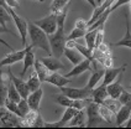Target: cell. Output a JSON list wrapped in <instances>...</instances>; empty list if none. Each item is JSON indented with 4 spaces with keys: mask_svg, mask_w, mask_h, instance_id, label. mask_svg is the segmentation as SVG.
<instances>
[{
    "mask_svg": "<svg viewBox=\"0 0 131 129\" xmlns=\"http://www.w3.org/2000/svg\"><path fill=\"white\" fill-rule=\"evenodd\" d=\"M103 106H105V107H108L110 110H113V113L114 114H116L117 112H119V109L123 107V104H121V102L120 99H116V98H106V99L103 100L102 103Z\"/></svg>",
    "mask_w": 131,
    "mask_h": 129,
    "instance_id": "obj_26",
    "label": "cell"
},
{
    "mask_svg": "<svg viewBox=\"0 0 131 129\" xmlns=\"http://www.w3.org/2000/svg\"><path fill=\"white\" fill-rule=\"evenodd\" d=\"M69 0H53L50 5V10L53 14H59L61 11H63L64 7L68 6Z\"/></svg>",
    "mask_w": 131,
    "mask_h": 129,
    "instance_id": "obj_28",
    "label": "cell"
},
{
    "mask_svg": "<svg viewBox=\"0 0 131 129\" xmlns=\"http://www.w3.org/2000/svg\"><path fill=\"white\" fill-rule=\"evenodd\" d=\"M123 127H125V128H131V117L129 118V121H127V122L125 123V124L123 125Z\"/></svg>",
    "mask_w": 131,
    "mask_h": 129,
    "instance_id": "obj_37",
    "label": "cell"
},
{
    "mask_svg": "<svg viewBox=\"0 0 131 129\" xmlns=\"http://www.w3.org/2000/svg\"><path fill=\"white\" fill-rule=\"evenodd\" d=\"M114 1H115V0H114Z\"/></svg>",
    "mask_w": 131,
    "mask_h": 129,
    "instance_id": "obj_42",
    "label": "cell"
},
{
    "mask_svg": "<svg viewBox=\"0 0 131 129\" xmlns=\"http://www.w3.org/2000/svg\"><path fill=\"white\" fill-rule=\"evenodd\" d=\"M61 93L64 96L73 98V99H90L92 98V92L93 89H88L87 87L84 88H75V87H59Z\"/></svg>",
    "mask_w": 131,
    "mask_h": 129,
    "instance_id": "obj_6",
    "label": "cell"
},
{
    "mask_svg": "<svg viewBox=\"0 0 131 129\" xmlns=\"http://www.w3.org/2000/svg\"><path fill=\"white\" fill-rule=\"evenodd\" d=\"M130 88H131V82H130Z\"/></svg>",
    "mask_w": 131,
    "mask_h": 129,
    "instance_id": "obj_41",
    "label": "cell"
},
{
    "mask_svg": "<svg viewBox=\"0 0 131 129\" xmlns=\"http://www.w3.org/2000/svg\"><path fill=\"white\" fill-rule=\"evenodd\" d=\"M27 51H29V46L24 47V49L20 51H13V52H10L5 57L1 58L0 66H1V67H3V66H11V64H15V63H17V62H20V61H22V60L25 58Z\"/></svg>",
    "mask_w": 131,
    "mask_h": 129,
    "instance_id": "obj_8",
    "label": "cell"
},
{
    "mask_svg": "<svg viewBox=\"0 0 131 129\" xmlns=\"http://www.w3.org/2000/svg\"><path fill=\"white\" fill-rule=\"evenodd\" d=\"M19 110H20V117H21V118H24V117L31 110L30 104L26 98H22V99L19 102Z\"/></svg>",
    "mask_w": 131,
    "mask_h": 129,
    "instance_id": "obj_31",
    "label": "cell"
},
{
    "mask_svg": "<svg viewBox=\"0 0 131 129\" xmlns=\"http://www.w3.org/2000/svg\"><path fill=\"white\" fill-rule=\"evenodd\" d=\"M96 3H98V5H100L102 4V0H96Z\"/></svg>",
    "mask_w": 131,
    "mask_h": 129,
    "instance_id": "obj_38",
    "label": "cell"
},
{
    "mask_svg": "<svg viewBox=\"0 0 131 129\" xmlns=\"http://www.w3.org/2000/svg\"><path fill=\"white\" fill-rule=\"evenodd\" d=\"M40 118V110L31 109L24 118H21L22 127H36V123Z\"/></svg>",
    "mask_w": 131,
    "mask_h": 129,
    "instance_id": "obj_20",
    "label": "cell"
},
{
    "mask_svg": "<svg viewBox=\"0 0 131 129\" xmlns=\"http://www.w3.org/2000/svg\"><path fill=\"white\" fill-rule=\"evenodd\" d=\"M41 61L45 63V66L48 68L50 72H57L59 70H64L66 66L58 60L56 56H48V57H42Z\"/></svg>",
    "mask_w": 131,
    "mask_h": 129,
    "instance_id": "obj_14",
    "label": "cell"
},
{
    "mask_svg": "<svg viewBox=\"0 0 131 129\" xmlns=\"http://www.w3.org/2000/svg\"><path fill=\"white\" fill-rule=\"evenodd\" d=\"M103 66H104V68H110V67H113V66H114V61H113L111 55H106V57L104 58Z\"/></svg>",
    "mask_w": 131,
    "mask_h": 129,
    "instance_id": "obj_35",
    "label": "cell"
},
{
    "mask_svg": "<svg viewBox=\"0 0 131 129\" xmlns=\"http://www.w3.org/2000/svg\"><path fill=\"white\" fill-rule=\"evenodd\" d=\"M9 77H10V79L13 81V83L15 85V87L17 88V91L20 92V94H21L22 98H27V97L30 96V93H31L29 86H27V82H26V81H24L22 77L21 78L16 77L15 75L11 73V71H9Z\"/></svg>",
    "mask_w": 131,
    "mask_h": 129,
    "instance_id": "obj_10",
    "label": "cell"
},
{
    "mask_svg": "<svg viewBox=\"0 0 131 129\" xmlns=\"http://www.w3.org/2000/svg\"><path fill=\"white\" fill-rule=\"evenodd\" d=\"M27 86H29L30 91L31 92H34V91H36V89H38L40 87H41V79L38 78V75H37L36 71H34L31 75L29 76V78H27Z\"/></svg>",
    "mask_w": 131,
    "mask_h": 129,
    "instance_id": "obj_27",
    "label": "cell"
},
{
    "mask_svg": "<svg viewBox=\"0 0 131 129\" xmlns=\"http://www.w3.org/2000/svg\"><path fill=\"white\" fill-rule=\"evenodd\" d=\"M119 99H120V102H121V104H125V106L131 107V93L130 92H127V91H125L124 89Z\"/></svg>",
    "mask_w": 131,
    "mask_h": 129,
    "instance_id": "obj_33",
    "label": "cell"
},
{
    "mask_svg": "<svg viewBox=\"0 0 131 129\" xmlns=\"http://www.w3.org/2000/svg\"><path fill=\"white\" fill-rule=\"evenodd\" d=\"M131 117V107L123 104V107L119 109L116 114H115V124L117 127H123L125 123L129 121V118Z\"/></svg>",
    "mask_w": 131,
    "mask_h": 129,
    "instance_id": "obj_15",
    "label": "cell"
},
{
    "mask_svg": "<svg viewBox=\"0 0 131 129\" xmlns=\"http://www.w3.org/2000/svg\"><path fill=\"white\" fill-rule=\"evenodd\" d=\"M109 97V93H108V89H106V86H102L96 87L93 89V92H92V98L90 99L96 102V103H99V104H102L103 100L106 99Z\"/></svg>",
    "mask_w": 131,
    "mask_h": 129,
    "instance_id": "obj_21",
    "label": "cell"
},
{
    "mask_svg": "<svg viewBox=\"0 0 131 129\" xmlns=\"http://www.w3.org/2000/svg\"><path fill=\"white\" fill-rule=\"evenodd\" d=\"M96 34H98V29L95 30H88L84 39H85V45L89 49L94 50L95 49V40H96Z\"/></svg>",
    "mask_w": 131,
    "mask_h": 129,
    "instance_id": "obj_29",
    "label": "cell"
},
{
    "mask_svg": "<svg viewBox=\"0 0 131 129\" xmlns=\"http://www.w3.org/2000/svg\"><path fill=\"white\" fill-rule=\"evenodd\" d=\"M87 119H88L87 112H84L82 109L69 121L67 127H80V128H84V127H87Z\"/></svg>",
    "mask_w": 131,
    "mask_h": 129,
    "instance_id": "obj_19",
    "label": "cell"
},
{
    "mask_svg": "<svg viewBox=\"0 0 131 129\" xmlns=\"http://www.w3.org/2000/svg\"><path fill=\"white\" fill-rule=\"evenodd\" d=\"M35 71L37 72V75H38V78L41 79V82H46V78L48 77V75L51 73V72L48 71V68L45 66V63L41 61V60H36V62H35Z\"/></svg>",
    "mask_w": 131,
    "mask_h": 129,
    "instance_id": "obj_24",
    "label": "cell"
},
{
    "mask_svg": "<svg viewBox=\"0 0 131 129\" xmlns=\"http://www.w3.org/2000/svg\"><path fill=\"white\" fill-rule=\"evenodd\" d=\"M42 96H43V89L41 87L38 89H36V91H34V92L30 93V96L26 99L29 102L31 109L40 110V103H41V99H42Z\"/></svg>",
    "mask_w": 131,
    "mask_h": 129,
    "instance_id": "obj_16",
    "label": "cell"
},
{
    "mask_svg": "<svg viewBox=\"0 0 131 129\" xmlns=\"http://www.w3.org/2000/svg\"><path fill=\"white\" fill-rule=\"evenodd\" d=\"M34 22L36 24L37 26H40L48 36H51L56 32V30L58 27V14L51 13L50 15L45 16L42 19L35 20Z\"/></svg>",
    "mask_w": 131,
    "mask_h": 129,
    "instance_id": "obj_4",
    "label": "cell"
},
{
    "mask_svg": "<svg viewBox=\"0 0 131 129\" xmlns=\"http://www.w3.org/2000/svg\"><path fill=\"white\" fill-rule=\"evenodd\" d=\"M37 58L35 57V52H34V46L32 45H29V51L26 52V56L24 58V68H22L21 73H20V77H24L26 71L29 70L30 67L35 66V62H36Z\"/></svg>",
    "mask_w": 131,
    "mask_h": 129,
    "instance_id": "obj_17",
    "label": "cell"
},
{
    "mask_svg": "<svg viewBox=\"0 0 131 129\" xmlns=\"http://www.w3.org/2000/svg\"><path fill=\"white\" fill-rule=\"evenodd\" d=\"M0 5L5 7L7 11H9V14L11 15V19H13L15 26H16V29H17L19 34H20V37H21L22 46L26 47V46H27V45H26V36L29 34V22L26 21L24 17H21V16H19V15L16 14L15 10H14V7H11L10 5H7L5 0H0Z\"/></svg>",
    "mask_w": 131,
    "mask_h": 129,
    "instance_id": "obj_3",
    "label": "cell"
},
{
    "mask_svg": "<svg viewBox=\"0 0 131 129\" xmlns=\"http://www.w3.org/2000/svg\"><path fill=\"white\" fill-rule=\"evenodd\" d=\"M126 68V64L121 66V67H117V68H114V67H110V68H105V73H104V77H103V83L104 86H108L111 82H114L115 79L125 71Z\"/></svg>",
    "mask_w": 131,
    "mask_h": 129,
    "instance_id": "obj_9",
    "label": "cell"
},
{
    "mask_svg": "<svg viewBox=\"0 0 131 129\" xmlns=\"http://www.w3.org/2000/svg\"><path fill=\"white\" fill-rule=\"evenodd\" d=\"M1 128H20L22 127L21 118L17 114L10 112L6 107H1Z\"/></svg>",
    "mask_w": 131,
    "mask_h": 129,
    "instance_id": "obj_7",
    "label": "cell"
},
{
    "mask_svg": "<svg viewBox=\"0 0 131 129\" xmlns=\"http://www.w3.org/2000/svg\"><path fill=\"white\" fill-rule=\"evenodd\" d=\"M85 1H87L88 4H90L93 9H95V7L98 6V3H96V0H85Z\"/></svg>",
    "mask_w": 131,
    "mask_h": 129,
    "instance_id": "obj_36",
    "label": "cell"
},
{
    "mask_svg": "<svg viewBox=\"0 0 131 129\" xmlns=\"http://www.w3.org/2000/svg\"><path fill=\"white\" fill-rule=\"evenodd\" d=\"M68 14V6L63 9L58 14V27L53 35L50 36V43H51L52 55L56 57H61L66 50V42H67V36L64 34V21Z\"/></svg>",
    "mask_w": 131,
    "mask_h": 129,
    "instance_id": "obj_1",
    "label": "cell"
},
{
    "mask_svg": "<svg viewBox=\"0 0 131 129\" xmlns=\"http://www.w3.org/2000/svg\"><path fill=\"white\" fill-rule=\"evenodd\" d=\"M125 19H126V32H125L124 37L121 40H119L117 42L113 43L111 46H116V47L124 46V47L131 49V29H130V22H129V19H127V15H125Z\"/></svg>",
    "mask_w": 131,
    "mask_h": 129,
    "instance_id": "obj_22",
    "label": "cell"
},
{
    "mask_svg": "<svg viewBox=\"0 0 131 129\" xmlns=\"http://www.w3.org/2000/svg\"><path fill=\"white\" fill-rule=\"evenodd\" d=\"M104 73H105V70H94L93 73L90 75V77H89V81H88V83L85 85L88 89H94L95 86L98 85V82L100 81V79L104 77Z\"/></svg>",
    "mask_w": 131,
    "mask_h": 129,
    "instance_id": "obj_23",
    "label": "cell"
},
{
    "mask_svg": "<svg viewBox=\"0 0 131 129\" xmlns=\"http://www.w3.org/2000/svg\"><path fill=\"white\" fill-rule=\"evenodd\" d=\"M37 1H40V3H43L45 0H37Z\"/></svg>",
    "mask_w": 131,
    "mask_h": 129,
    "instance_id": "obj_39",
    "label": "cell"
},
{
    "mask_svg": "<svg viewBox=\"0 0 131 129\" xmlns=\"http://www.w3.org/2000/svg\"><path fill=\"white\" fill-rule=\"evenodd\" d=\"M88 30H83V29H78V27H74L72 30V32L67 36V40H77L80 39L82 36H85Z\"/></svg>",
    "mask_w": 131,
    "mask_h": 129,
    "instance_id": "obj_32",
    "label": "cell"
},
{
    "mask_svg": "<svg viewBox=\"0 0 131 129\" xmlns=\"http://www.w3.org/2000/svg\"><path fill=\"white\" fill-rule=\"evenodd\" d=\"M87 128H94L96 125H99L103 122V118L99 113V103H96L94 100L89 99L87 108Z\"/></svg>",
    "mask_w": 131,
    "mask_h": 129,
    "instance_id": "obj_5",
    "label": "cell"
},
{
    "mask_svg": "<svg viewBox=\"0 0 131 129\" xmlns=\"http://www.w3.org/2000/svg\"><path fill=\"white\" fill-rule=\"evenodd\" d=\"M63 55H64V57L72 64H78L79 62H82L85 58L77 49H68V47H66Z\"/></svg>",
    "mask_w": 131,
    "mask_h": 129,
    "instance_id": "obj_18",
    "label": "cell"
},
{
    "mask_svg": "<svg viewBox=\"0 0 131 129\" xmlns=\"http://www.w3.org/2000/svg\"><path fill=\"white\" fill-rule=\"evenodd\" d=\"M92 61L90 60H88V58H84L82 62H79L78 64H74V67H73L71 71L68 72V73H66V76L69 78V77H77V76H79L82 73H84V72L89 71V70H92Z\"/></svg>",
    "mask_w": 131,
    "mask_h": 129,
    "instance_id": "obj_11",
    "label": "cell"
},
{
    "mask_svg": "<svg viewBox=\"0 0 131 129\" xmlns=\"http://www.w3.org/2000/svg\"><path fill=\"white\" fill-rule=\"evenodd\" d=\"M29 35L31 39V45L34 49H42L48 55L52 53L51 43H50V36L45 32L40 26H37L34 21H29Z\"/></svg>",
    "mask_w": 131,
    "mask_h": 129,
    "instance_id": "obj_2",
    "label": "cell"
},
{
    "mask_svg": "<svg viewBox=\"0 0 131 129\" xmlns=\"http://www.w3.org/2000/svg\"><path fill=\"white\" fill-rule=\"evenodd\" d=\"M6 97L9 98V99H11V100H14V102H16V103H19V102L22 99L21 94H20V92L17 91V88L15 87V85L13 83V81H11V79H10V85L7 86Z\"/></svg>",
    "mask_w": 131,
    "mask_h": 129,
    "instance_id": "obj_25",
    "label": "cell"
},
{
    "mask_svg": "<svg viewBox=\"0 0 131 129\" xmlns=\"http://www.w3.org/2000/svg\"><path fill=\"white\" fill-rule=\"evenodd\" d=\"M74 27H78V29H83V30H88L89 25H88V21H85L84 19H78L75 24H74Z\"/></svg>",
    "mask_w": 131,
    "mask_h": 129,
    "instance_id": "obj_34",
    "label": "cell"
},
{
    "mask_svg": "<svg viewBox=\"0 0 131 129\" xmlns=\"http://www.w3.org/2000/svg\"><path fill=\"white\" fill-rule=\"evenodd\" d=\"M46 82L59 88V87L67 86V85L71 82V79L68 78L66 75H64V76H62V75H61V73H58V72H51V73L48 75V77L46 78Z\"/></svg>",
    "mask_w": 131,
    "mask_h": 129,
    "instance_id": "obj_12",
    "label": "cell"
},
{
    "mask_svg": "<svg viewBox=\"0 0 131 129\" xmlns=\"http://www.w3.org/2000/svg\"><path fill=\"white\" fill-rule=\"evenodd\" d=\"M123 73H124V72H123ZM123 73H121V75H123ZM121 75L116 78V81L111 82L110 85L106 86L109 97H111V98H116V99H119L120 96H121V93H123V91H124V87L121 85Z\"/></svg>",
    "mask_w": 131,
    "mask_h": 129,
    "instance_id": "obj_13",
    "label": "cell"
},
{
    "mask_svg": "<svg viewBox=\"0 0 131 129\" xmlns=\"http://www.w3.org/2000/svg\"><path fill=\"white\" fill-rule=\"evenodd\" d=\"M129 5H130V11H131V1H130V3H129Z\"/></svg>",
    "mask_w": 131,
    "mask_h": 129,
    "instance_id": "obj_40",
    "label": "cell"
},
{
    "mask_svg": "<svg viewBox=\"0 0 131 129\" xmlns=\"http://www.w3.org/2000/svg\"><path fill=\"white\" fill-rule=\"evenodd\" d=\"M99 113H100L104 122L113 123V118H114L115 114H114L113 110H110L108 107H105V106H103V104H99Z\"/></svg>",
    "mask_w": 131,
    "mask_h": 129,
    "instance_id": "obj_30",
    "label": "cell"
}]
</instances>
